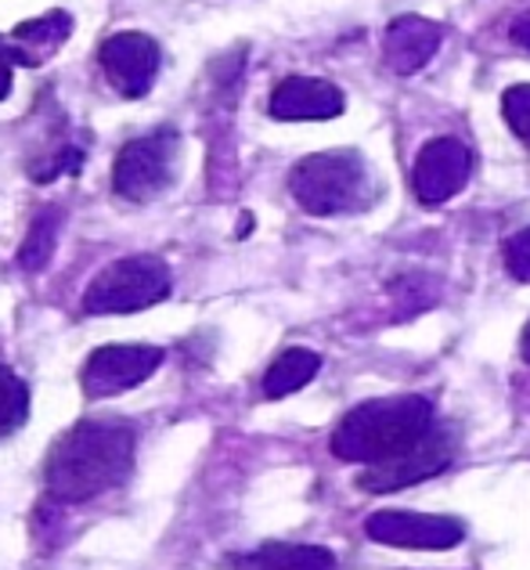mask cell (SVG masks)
<instances>
[{"label":"cell","instance_id":"30bf717a","mask_svg":"<svg viewBox=\"0 0 530 570\" xmlns=\"http://www.w3.org/2000/svg\"><path fill=\"white\" fill-rule=\"evenodd\" d=\"M365 534L372 542L393 549H451L465 538V528L451 517L383 509V513H372L365 520Z\"/></svg>","mask_w":530,"mask_h":570},{"label":"cell","instance_id":"6da1fadb","mask_svg":"<svg viewBox=\"0 0 530 570\" xmlns=\"http://www.w3.org/2000/svg\"><path fill=\"white\" fill-rule=\"evenodd\" d=\"M138 433L127 423L84 419L55 441L43 462V484L55 502H90L119 488L134 470Z\"/></svg>","mask_w":530,"mask_h":570},{"label":"cell","instance_id":"44dd1931","mask_svg":"<svg viewBox=\"0 0 530 570\" xmlns=\"http://www.w3.org/2000/svg\"><path fill=\"white\" fill-rule=\"evenodd\" d=\"M509 40L517 43V48L530 51V11H523V14H517V19H512V26H509Z\"/></svg>","mask_w":530,"mask_h":570},{"label":"cell","instance_id":"8992f818","mask_svg":"<svg viewBox=\"0 0 530 570\" xmlns=\"http://www.w3.org/2000/svg\"><path fill=\"white\" fill-rule=\"evenodd\" d=\"M454 452H459V433L444 423H433L426 438L415 441L408 452L393 455L386 462H375V466H365V473L357 476V484L372 494L412 488V484H422V480H430L436 473H444L451 466Z\"/></svg>","mask_w":530,"mask_h":570},{"label":"cell","instance_id":"277c9868","mask_svg":"<svg viewBox=\"0 0 530 570\" xmlns=\"http://www.w3.org/2000/svg\"><path fill=\"white\" fill-rule=\"evenodd\" d=\"M174 289L170 264L156 253H130L101 267L84 293L87 314H138L163 304Z\"/></svg>","mask_w":530,"mask_h":570},{"label":"cell","instance_id":"3957f363","mask_svg":"<svg viewBox=\"0 0 530 570\" xmlns=\"http://www.w3.org/2000/svg\"><path fill=\"white\" fill-rule=\"evenodd\" d=\"M289 191L296 206L311 217L354 214L372 199L369 163L351 148L303 156L289 170Z\"/></svg>","mask_w":530,"mask_h":570},{"label":"cell","instance_id":"4fadbf2b","mask_svg":"<svg viewBox=\"0 0 530 570\" xmlns=\"http://www.w3.org/2000/svg\"><path fill=\"white\" fill-rule=\"evenodd\" d=\"M232 570H336V557L325 546L267 542L235 557Z\"/></svg>","mask_w":530,"mask_h":570},{"label":"cell","instance_id":"d6986e66","mask_svg":"<svg viewBox=\"0 0 530 570\" xmlns=\"http://www.w3.org/2000/svg\"><path fill=\"white\" fill-rule=\"evenodd\" d=\"M502 257H506V272L517 282L530 285V228H523V232H517L509 238Z\"/></svg>","mask_w":530,"mask_h":570},{"label":"cell","instance_id":"e0dca14e","mask_svg":"<svg viewBox=\"0 0 530 570\" xmlns=\"http://www.w3.org/2000/svg\"><path fill=\"white\" fill-rule=\"evenodd\" d=\"M29 415V390L11 368L0 365V441L14 433Z\"/></svg>","mask_w":530,"mask_h":570},{"label":"cell","instance_id":"5bb4252c","mask_svg":"<svg viewBox=\"0 0 530 570\" xmlns=\"http://www.w3.org/2000/svg\"><path fill=\"white\" fill-rule=\"evenodd\" d=\"M72 33V14L51 11L40 19H29L11 33V51L19 66H40L43 58H51Z\"/></svg>","mask_w":530,"mask_h":570},{"label":"cell","instance_id":"9a60e30c","mask_svg":"<svg viewBox=\"0 0 530 570\" xmlns=\"http://www.w3.org/2000/svg\"><path fill=\"white\" fill-rule=\"evenodd\" d=\"M317 368H322V357L307 347H293L278 354L275 362H271V368L264 372V397L282 401L296 394V390H303L317 376Z\"/></svg>","mask_w":530,"mask_h":570},{"label":"cell","instance_id":"ba28073f","mask_svg":"<svg viewBox=\"0 0 530 570\" xmlns=\"http://www.w3.org/2000/svg\"><path fill=\"white\" fill-rule=\"evenodd\" d=\"M469 174H473V153L459 138H433L419 148L412 167V188L422 206H441L454 199Z\"/></svg>","mask_w":530,"mask_h":570},{"label":"cell","instance_id":"9c48e42d","mask_svg":"<svg viewBox=\"0 0 530 570\" xmlns=\"http://www.w3.org/2000/svg\"><path fill=\"white\" fill-rule=\"evenodd\" d=\"M98 58H101L105 77H109V83L124 98H145L159 77V66H163L159 43L148 33H134V29H127V33H112L101 43Z\"/></svg>","mask_w":530,"mask_h":570},{"label":"cell","instance_id":"52a82bcc","mask_svg":"<svg viewBox=\"0 0 530 570\" xmlns=\"http://www.w3.org/2000/svg\"><path fill=\"white\" fill-rule=\"evenodd\" d=\"M163 365V351L151 343H109L87 357L80 372V386L90 401L127 394V390L148 383Z\"/></svg>","mask_w":530,"mask_h":570},{"label":"cell","instance_id":"2e32d148","mask_svg":"<svg viewBox=\"0 0 530 570\" xmlns=\"http://www.w3.org/2000/svg\"><path fill=\"white\" fill-rule=\"evenodd\" d=\"M62 220L66 214L58 206H43L40 214L29 224V232L19 246V267L22 272H43L55 257V246H58V235H62Z\"/></svg>","mask_w":530,"mask_h":570},{"label":"cell","instance_id":"8fae6325","mask_svg":"<svg viewBox=\"0 0 530 570\" xmlns=\"http://www.w3.org/2000/svg\"><path fill=\"white\" fill-rule=\"evenodd\" d=\"M444 43V26L426 14H398L383 33V62L398 77L426 69Z\"/></svg>","mask_w":530,"mask_h":570},{"label":"cell","instance_id":"7c38bea8","mask_svg":"<svg viewBox=\"0 0 530 570\" xmlns=\"http://www.w3.org/2000/svg\"><path fill=\"white\" fill-rule=\"evenodd\" d=\"M343 91L322 77H285L267 101V112L275 119H285V124H296V119H336L343 116Z\"/></svg>","mask_w":530,"mask_h":570},{"label":"cell","instance_id":"5b68a950","mask_svg":"<svg viewBox=\"0 0 530 570\" xmlns=\"http://www.w3.org/2000/svg\"><path fill=\"white\" fill-rule=\"evenodd\" d=\"M177 153H180V138L174 127H156L141 134V138H130L119 148L116 167H112L116 191L130 203L156 199V195L174 181Z\"/></svg>","mask_w":530,"mask_h":570},{"label":"cell","instance_id":"ac0fdd59","mask_svg":"<svg viewBox=\"0 0 530 570\" xmlns=\"http://www.w3.org/2000/svg\"><path fill=\"white\" fill-rule=\"evenodd\" d=\"M502 116L512 127V134H517L523 145H530V83L509 87L502 95Z\"/></svg>","mask_w":530,"mask_h":570},{"label":"cell","instance_id":"7a4b0ae2","mask_svg":"<svg viewBox=\"0 0 530 570\" xmlns=\"http://www.w3.org/2000/svg\"><path fill=\"white\" fill-rule=\"evenodd\" d=\"M433 423V404L426 397H375L340 419V426L332 430V455L357 462V466H375V462L408 452L415 441L426 438Z\"/></svg>","mask_w":530,"mask_h":570},{"label":"cell","instance_id":"ffe728a7","mask_svg":"<svg viewBox=\"0 0 530 570\" xmlns=\"http://www.w3.org/2000/svg\"><path fill=\"white\" fill-rule=\"evenodd\" d=\"M14 51H11V43L0 37V101H4L11 95V72H14Z\"/></svg>","mask_w":530,"mask_h":570},{"label":"cell","instance_id":"7402d4cb","mask_svg":"<svg viewBox=\"0 0 530 570\" xmlns=\"http://www.w3.org/2000/svg\"><path fill=\"white\" fill-rule=\"evenodd\" d=\"M520 354L530 362V322H527V328H523V343H520Z\"/></svg>","mask_w":530,"mask_h":570}]
</instances>
